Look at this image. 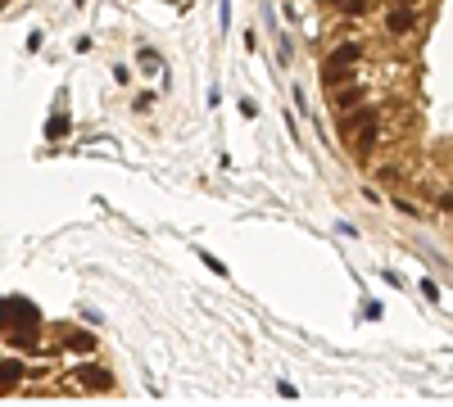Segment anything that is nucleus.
I'll use <instances>...</instances> for the list:
<instances>
[{
    "label": "nucleus",
    "mask_w": 453,
    "mask_h": 407,
    "mask_svg": "<svg viewBox=\"0 0 453 407\" xmlns=\"http://www.w3.org/2000/svg\"><path fill=\"white\" fill-rule=\"evenodd\" d=\"M358 55H363V45H358V41H345V45H336V50L322 59V77L331 82V86H340V82H353L349 64H358Z\"/></svg>",
    "instance_id": "1"
},
{
    "label": "nucleus",
    "mask_w": 453,
    "mask_h": 407,
    "mask_svg": "<svg viewBox=\"0 0 453 407\" xmlns=\"http://www.w3.org/2000/svg\"><path fill=\"white\" fill-rule=\"evenodd\" d=\"M412 28H417V9H408V5H395L385 14V32H395V36H408Z\"/></svg>",
    "instance_id": "2"
},
{
    "label": "nucleus",
    "mask_w": 453,
    "mask_h": 407,
    "mask_svg": "<svg viewBox=\"0 0 453 407\" xmlns=\"http://www.w3.org/2000/svg\"><path fill=\"white\" fill-rule=\"evenodd\" d=\"M376 136H381V122L367 118V122H363V131H358V145H353V154H367V150L376 145Z\"/></svg>",
    "instance_id": "3"
},
{
    "label": "nucleus",
    "mask_w": 453,
    "mask_h": 407,
    "mask_svg": "<svg viewBox=\"0 0 453 407\" xmlns=\"http://www.w3.org/2000/svg\"><path fill=\"white\" fill-rule=\"evenodd\" d=\"M82 385H95V389H109L114 380H109V371H100V367H82Z\"/></svg>",
    "instance_id": "4"
},
{
    "label": "nucleus",
    "mask_w": 453,
    "mask_h": 407,
    "mask_svg": "<svg viewBox=\"0 0 453 407\" xmlns=\"http://www.w3.org/2000/svg\"><path fill=\"white\" fill-rule=\"evenodd\" d=\"M340 9H345V14H367V5H372V0H336Z\"/></svg>",
    "instance_id": "5"
},
{
    "label": "nucleus",
    "mask_w": 453,
    "mask_h": 407,
    "mask_svg": "<svg viewBox=\"0 0 453 407\" xmlns=\"http://www.w3.org/2000/svg\"><path fill=\"white\" fill-rule=\"evenodd\" d=\"M18 376H23V367H14V362H5V367H0V385H14Z\"/></svg>",
    "instance_id": "6"
},
{
    "label": "nucleus",
    "mask_w": 453,
    "mask_h": 407,
    "mask_svg": "<svg viewBox=\"0 0 453 407\" xmlns=\"http://www.w3.org/2000/svg\"><path fill=\"white\" fill-rule=\"evenodd\" d=\"M439 208H444V213H453V190L444 195V200H439Z\"/></svg>",
    "instance_id": "7"
},
{
    "label": "nucleus",
    "mask_w": 453,
    "mask_h": 407,
    "mask_svg": "<svg viewBox=\"0 0 453 407\" xmlns=\"http://www.w3.org/2000/svg\"><path fill=\"white\" fill-rule=\"evenodd\" d=\"M395 5H408V9H422V0H395Z\"/></svg>",
    "instance_id": "8"
}]
</instances>
